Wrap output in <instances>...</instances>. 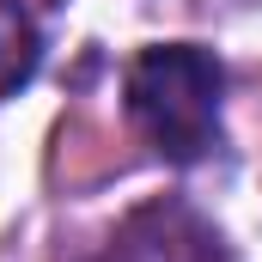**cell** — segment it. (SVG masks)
<instances>
[{
  "instance_id": "obj_1",
  "label": "cell",
  "mask_w": 262,
  "mask_h": 262,
  "mask_svg": "<svg viewBox=\"0 0 262 262\" xmlns=\"http://www.w3.org/2000/svg\"><path fill=\"white\" fill-rule=\"evenodd\" d=\"M220 92H226L220 55L201 43H152L128 61L122 79L134 128L171 165H195L220 146Z\"/></svg>"
},
{
  "instance_id": "obj_2",
  "label": "cell",
  "mask_w": 262,
  "mask_h": 262,
  "mask_svg": "<svg viewBox=\"0 0 262 262\" xmlns=\"http://www.w3.org/2000/svg\"><path fill=\"white\" fill-rule=\"evenodd\" d=\"M43 61V43H37V25L12 6V0H0V98H12L18 85H31V73Z\"/></svg>"
}]
</instances>
